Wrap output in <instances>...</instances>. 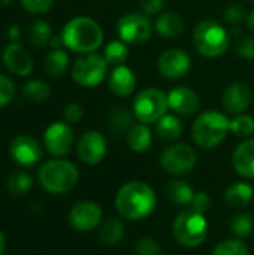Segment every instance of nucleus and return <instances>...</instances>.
Returning <instances> with one entry per match:
<instances>
[{
  "instance_id": "nucleus-1",
  "label": "nucleus",
  "mask_w": 254,
  "mask_h": 255,
  "mask_svg": "<svg viewBox=\"0 0 254 255\" xmlns=\"http://www.w3.org/2000/svg\"><path fill=\"white\" fill-rule=\"evenodd\" d=\"M157 205L154 190L142 181H130L124 184L115 196V208L121 218L139 221L153 214Z\"/></svg>"
},
{
  "instance_id": "nucleus-2",
  "label": "nucleus",
  "mask_w": 254,
  "mask_h": 255,
  "mask_svg": "<svg viewBox=\"0 0 254 255\" xmlns=\"http://www.w3.org/2000/svg\"><path fill=\"white\" fill-rule=\"evenodd\" d=\"M60 36L67 49L79 54L94 52L103 43V30L100 24L90 16H75L69 19Z\"/></svg>"
},
{
  "instance_id": "nucleus-3",
  "label": "nucleus",
  "mask_w": 254,
  "mask_h": 255,
  "mask_svg": "<svg viewBox=\"0 0 254 255\" xmlns=\"http://www.w3.org/2000/svg\"><path fill=\"white\" fill-rule=\"evenodd\" d=\"M231 131V120L226 114L219 111L202 112L192 126L193 142L202 149H213L219 146Z\"/></svg>"
},
{
  "instance_id": "nucleus-4",
  "label": "nucleus",
  "mask_w": 254,
  "mask_h": 255,
  "mask_svg": "<svg viewBox=\"0 0 254 255\" xmlns=\"http://www.w3.org/2000/svg\"><path fill=\"white\" fill-rule=\"evenodd\" d=\"M39 184L52 194H66L75 188L79 179L76 166L64 158H54L43 163L39 169Z\"/></svg>"
},
{
  "instance_id": "nucleus-5",
  "label": "nucleus",
  "mask_w": 254,
  "mask_h": 255,
  "mask_svg": "<svg viewBox=\"0 0 254 255\" xmlns=\"http://www.w3.org/2000/svg\"><path fill=\"white\" fill-rule=\"evenodd\" d=\"M193 45L202 57L217 58L229 49L231 33L223 24L217 21L204 19L195 27Z\"/></svg>"
},
{
  "instance_id": "nucleus-6",
  "label": "nucleus",
  "mask_w": 254,
  "mask_h": 255,
  "mask_svg": "<svg viewBox=\"0 0 254 255\" xmlns=\"http://www.w3.org/2000/svg\"><path fill=\"white\" fill-rule=\"evenodd\" d=\"M174 238L186 248L199 247L208 235V223L205 214L196 209H186L177 215L172 226Z\"/></svg>"
},
{
  "instance_id": "nucleus-7",
  "label": "nucleus",
  "mask_w": 254,
  "mask_h": 255,
  "mask_svg": "<svg viewBox=\"0 0 254 255\" xmlns=\"http://www.w3.org/2000/svg\"><path fill=\"white\" fill-rule=\"evenodd\" d=\"M168 94L159 88L142 90L133 100V115L142 124L157 123L168 111Z\"/></svg>"
},
{
  "instance_id": "nucleus-8",
  "label": "nucleus",
  "mask_w": 254,
  "mask_h": 255,
  "mask_svg": "<svg viewBox=\"0 0 254 255\" xmlns=\"http://www.w3.org/2000/svg\"><path fill=\"white\" fill-rule=\"evenodd\" d=\"M72 79L85 88L97 87L103 82L108 73V63L103 55L90 52L79 57L72 66Z\"/></svg>"
},
{
  "instance_id": "nucleus-9",
  "label": "nucleus",
  "mask_w": 254,
  "mask_h": 255,
  "mask_svg": "<svg viewBox=\"0 0 254 255\" xmlns=\"http://www.w3.org/2000/svg\"><path fill=\"white\" fill-rule=\"evenodd\" d=\"M117 34L124 43L142 45L153 34V22L142 12H129L117 21Z\"/></svg>"
},
{
  "instance_id": "nucleus-10",
  "label": "nucleus",
  "mask_w": 254,
  "mask_h": 255,
  "mask_svg": "<svg viewBox=\"0 0 254 255\" xmlns=\"http://www.w3.org/2000/svg\"><path fill=\"white\" fill-rule=\"evenodd\" d=\"M198 163L196 151L187 143H172L160 155L162 169L174 176L187 175Z\"/></svg>"
},
{
  "instance_id": "nucleus-11",
  "label": "nucleus",
  "mask_w": 254,
  "mask_h": 255,
  "mask_svg": "<svg viewBox=\"0 0 254 255\" xmlns=\"http://www.w3.org/2000/svg\"><path fill=\"white\" fill-rule=\"evenodd\" d=\"M73 131L67 123H52L43 133L45 149L54 157H64L72 151Z\"/></svg>"
},
{
  "instance_id": "nucleus-12",
  "label": "nucleus",
  "mask_w": 254,
  "mask_h": 255,
  "mask_svg": "<svg viewBox=\"0 0 254 255\" xmlns=\"http://www.w3.org/2000/svg\"><path fill=\"white\" fill-rule=\"evenodd\" d=\"M192 69V58L183 49H166L157 58V70L166 79H181Z\"/></svg>"
},
{
  "instance_id": "nucleus-13",
  "label": "nucleus",
  "mask_w": 254,
  "mask_h": 255,
  "mask_svg": "<svg viewBox=\"0 0 254 255\" xmlns=\"http://www.w3.org/2000/svg\"><path fill=\"white\" fill-rule=\"evenodd\" d=\"M106 151H108L106 137L97 130L85 131L79 137L78 145H76V152H78L79 160L88 166L99 164L105 158Z\"/></svg>"
},
{
  "instance_id": "nucleus-14",
  "label": "nucleus",
  "mask_w": 254,
  "mask_h": 255,
  "mask_svg": "<svg viewBox=\"0 0 254 255\" xmlns=\"http://www.w3.org/2000/svg\"><path fill=\"white\" fill-rule=\"evenodd\" d=\"M103 218L102 208L91 200H82L72 206L69 212V223L78 232H90L100 226Z\"/></svg>"
},
{
  "instance_id": "nucleus-15",
  "label": "nucleus",
  "mask_w": 254,
  "mask_h": 255,
  "mask_svg": "<svg viewBox=\"0 0 254 255\" xmlns=\"http://www.w3.org/2000/svg\"><path fill=\"white\" fill-rule=\"evenodd\" d=\"M9 155L19 166H34L42 158V146L34 137L19 134L10 140Z\"/></svg>"
},
{
  "instance_id": "nucleus-16",
  "label": "nucleus",
  "mask_w": 254,
  "mask_h": 255,
  "mask_svg": "<svg viewBox=\"0 0 254 255\" xmlns=\"http://www.w3.org/2000/svg\"><path fill=\"white\" fill-rule=\"evenodd\" d=\"M253 100V91L246 82H232L229 84L222 96V105L225 111L231 115L244 114Z\"/></svg>"
},
{
  "instance_id": "nucleus-17",
  "label": "nucleus",
  "mask_w": 254,
  "mask_h": 255,
  "mask_svg": "<svg viewBox=\"0 0 254 255\" xmlns=\"http://www.w3.org/2000/svg\"><path fill=\"white\" fill-rule=\"evenodd\" d=\"M168 108L181 117L193 115L201 108V99L196 91L189 87H175L168 93Z\"/></svg>"
},
{
  "instance_id": "nucleus-18",
  "label": "nucleus",
  "mask_w": 254,
  "mask_h": 255,
  "mask_svg": "<svg viewBox=\"0 0 254 255\" xmlns=\"http://www.w3.org/2000/svg\"><path fill=\"white\" fill-rule=\"evenodd\" d=\"M3 64L15 75L18 76H27L30 75L33 69V58L31 55L16 42H12L7 45L1 55Z\"/></svg>"
},
{
  "instance_id": "nucleus-19",
  "label": "nucleus",
  "mask_w": 254,
  "mask_h": 255,
  "mask_svg": "<svg viewBox=\"0 0 254 255\" xmlns=\"http://www.w3.org/2000/svg\"><path fill=\"white\" fill-rule=\"evenodd\" d=\"M108 85L111 91L118 97H129L136 88V76L133 70L124 64L115 66L109 73Z\"/></svg>"
},
{
  "instance_id": "nucleus-20",
  "label": "nucleus",
  "mask_w": 254,
  "mask_h": 255,
  "mask_svg": "<svg viewBox=\"0 0 254 255\" xmlns=\"http://www.w3.org/2000/svg\"><path fill=\"white\" fill-rule=\"evenodd\" d=\"M235 172L247 179H254V137L241 142L232 155Z\"/></svg>"
},
{
  "instance_id": "nucleus-21",
  "label": "nucleus",
  "mask_w": 254,
  "mask_h": 255,
  "mask_svg": "<svg viewBox=\"0 0 254 255\" xmlns=\"http://www.w3.org/2000/svg\"><path fill=\"white\" fill-rule=\"evenodd\" d=\"M154 28L165 39H177L184 31V19L177 12L166 10L157 16Z\"/></svg>"
},
{
  "instance_id": "nucleus-22",
  "label": "nucleus",
  "mask_w": 254,
  "mask_h": 255,
  "mask_svg": "<svg viewBox=\"0 0 254 255\" xmlns=\"http://www.w3.org/2000/svg\"><path fill=\"white\" fill-rule=\"evenodd\" d=\"M156 137L162 143H172L178 140L183 134V123L177 115L165 114L156 123Z\"/></svg>"
},
{
  "instance_id": "nucleus-23",
  "label": "nucleus",
  "mask_w": 254,
  "mask_h": 255,
  "mask_svg": "<svg viewBox=\"0 0 254 255\" xmlns=\"http://www.w3.org/2000/svg\"><path fill=\"white\" fill-rule=\"evenodd\" d=\"M126 140L133 152H147L153 145V133L148 124H132V127L126 133Z\"/></svg>"
},
{
  "instance_id": "nucleus-24",
  "label": "nucleus",
  "mask_w": 254,
  "mask_h": 255,
  "mask_svg": "<svg viewBox=\"0 0 254 255\" xmlns=\"http://www.w3.org/2000/svg\"><path fill=\"white\" fill-rule=\"evenodd\" d=\"M254 197L253 187L247 182H235L225 191V203L234 209L247 208Z\"/></svg>"
},
{
  "instance_id": "nucleus-25",
  "label": "nucleus",
  "mask_w": 254,
  "mask_h": 255,
  "mask_svg": "<svg viewBox=\"0 0 254 255\" xmlns=\"http://www.w3.org/2000/svg\"><path fill=\"white\" fill-rule=\"evenodd\" d=\"M124 236V224L120 218L111 217L100 223L99 239L106 247H115Z\"/></svg>"
},
{
  "instance_id": "nucleus-26",
  "label": "nucleus",
  "mask_w": 254,
  "mask_h": 255,
  "mask_svg": "<svg viewBox=\"0 0 254 255\" xmlns=\"http://www.w3.org/2000/svg\"><path fill=\"white\" fill-rule=\"evenodd\" d=\"M166 194H168V199L174 205L187 206V205H192L196 193L193 191V188L190 187L189 182L181 181V179H175V181H172V182L168 184Z\"/></svg>"
},
{
  "instance_id": "nucleus-27",
  "label": "nucleus",
  "mask_w": 254,
  "mask_h": 255,
  "mask_svg": "<svg viewBox=\"0 0 254 255\" xmlns=\"http://www.w3.org/2000/svg\"><path fill=\"white\" fill-rule=\"evenodd\" d=\"M43 67L46 75L52 76V78H58L63 76L69 67V55L64 49L58 48V49H52L43 61Z\"/></svg>"
},
{
  "instance_id": "nucleus-28",
  "label": "nucleus",
  "mask_w": 254,
  "mask_h": 255,
  "mask_svg": "<svg viewBox=\"0 0 254 255\" xmlns=\"http://www.w3.org/2000/svg\"><path fill=\"white\" fill-rule=\"evenodd\" d=\"M133 112L127 111L123 106H115L108 117V126L111 127L112 131L115 133H127V130L132 127V120H133Z\"/></svg>"
},
{
  "instance_id": "nucleus-29",
  "label": "nucleus",
  "mask_w": 254,
  "mask_h": 255,
  "mask_svg": "<svg viewBox=\"0 0 254 255\" xmlns=\"http://www.w3.org/2000/svg\"><path fill=\"white\" fill-rule=\"evenodd\" d=\"M129 55L130 52L127 43H124L123 40H111L103 48V58L106 60L108 64H115V66L124 64Z\"/></svg>"
},
{
  "instance_id": "nucleus-30",
  "label": "nucleus",
  "mask_w": 254,
  "mask_h": 255,
  "mask_svg": "<svg viewBox=\"0 0 254 255\" xmlns=\"http://www.w3.org/2000/svg\"><path fill=\"white\" fill-rule=\"evenodd\" d=\"M22 94L27 100L40 103V102H45L51 97V87L45 81L31 79L24 85Z\"/></svg>"
},
{
  "instance_id": "nucleus-31",
  "label": "nucleus",
  "mask_w": 254,
  "mask_h": 255,
  "mask_svg": "<svg viewBox=\"0 0 254 255\" xmlns=\"http://www.w3.org/2000/svg\"><path fill=\"white\" fill-rule=\"evenodd\" d=\"M51 25L46 21H34L28 31V42L34 48H45L51 40Z\"/></svg>"
},
{
  "instance_id": "nucleus-32",
  "label": "nucleus",
  "mask_w": 254,
  "mask_h": 255,
  "mask_svg": "<svg viewBox=\"0 0 254 255\" xmlns=\"http://www.w3.org/2000/svg\"><path fill=\"white\" fill-rule=\"evenodd\" d=\"M33 187V178L27 172H13L6 179V188L9 193L18 196L27 193Z\"/></svg>"
},
{
  "instance_id": "nucleus-33",
  "label": "nucleus",
  "mask_w": 254,
  "mask_h": 255,
  "mask_svg": "<svg viewBox=\"0 0 254 255\" xmlns=\"http://www.w3.org/2000/svg\"><path fill=\"white\" fill-rule=\"evenodd\" d=\"M231 230L238 239L249 238L254 230V220L250 214L240 212L231 221Z\"/></svg>"
},
{
  "instance_id": "nucleus-34",
  "label": "nucleus",
  "mask_w": 254,
  "mask_h": 255,
  "mask_svg": "<svg viewBox=\"0 0 254 255\" xmlns=\"http://www.w3.org/2000/svg\"><path fill=\"white\" fill-rule=\"evenodd\" d=\"M231 133L237 137H250L254 133V118L246 114L235 115L231 120Z\"/></svg>"
},
{
  "instance_id": "nucleus-35",
  "label": "nucleus",
  "mask_w": 254,
  "mask_h": 255,
  "mask_svg": "<svg viewBox=\"0 0 254 255\" xmlns=\"http://www.w3.org/2000/svg\"><path fill=\"white\" fill-rule=\"evenodd\" d=\"M213 255H249V250L246 244L238 238L226 239L214 248Z\"/></svg>"
},
{
  "instance_id": "nucleus-36",
  "label": "nucleus",
  "mask_w": 254,
  "mask_h": 255,
  "mask_svg": "<svg viewBox=\"0 0 254 255\" xmlns=\"http://www.w3.org/2000/svg\"><path fill=\"white\" fill-rule=\"evenodd\" d=\"M235 51L244 60H254V34H241L235 42Z\"/></svg>"
},
{
  "instance_id": "nucleus-37",
  "label": "nucleus",
  "mask_w": 254,
  "mask_h": 255,
  "mask_svg": "<svg viewBox=\"0 0 254 255\" xmlns=\"http://www.w3.org/2000/svg\"><path fill=\"white\" fill-rule=\"evenodd\" d=\"M15 93H16V88H15L13 81L7 78L6 75H0V108L10 103Z\"/></svg>"
},
{
  "instance_id": "nucleus-38",
  "label": "nucleus",
  "mask_w": 254,
  "mask_h": 255,
  "mask_svg": "<svg viewBox=\"0 0 254 255\" xmlns=\"http://www.w3.org/2000/svg\"><path fill=\"white\" fill-rule=\"evenodd\" d=\"M136 255H160L159 244L151 238H141L135 247Z\"/></svg>"
},
{
  "instance_id": "nucleus-39",
  "label": "nucleus",
  "mask_w": 254,
  "mask_h": 255,
  "mask_svg": "<svg viewBox=\"0 0 254 255\" xmlns=\"http://www.w3.org/2000/svg\"><path fill=\"white\" fill-rule=\"evenodd\" d=\"M21 4L27 12L37 15L48 12L52 7L54 0H21Z\"/></svg>"
},
{
  "instance_id": "nucleus-40",
  "label": "nucleus",
  "mask_w": 254,
  "mask_h": 255,
  "mask_svg": "<svg viewBox=\"0 0 254 255\" xmlns=\"http://www.w3.org/2000/svg\"><path fill=\"white\" fill-rule=\"evenodd\" d=\"M84 117V108L79 103H69L63 111V118L67 124L79 123Z\"/></svg>"
},
{
  "instance_id": "nucleus-41",
  "label": "nucleus",
  "mask_w": 254,
  "mask_h": 255,
  "mask_svg": "<svg viewBox=\"0 0 254 255\" xmlns=\"http://www.w3.org/2000/svg\"><path fill=\"white\" fill-rule=\"evenodd\" d=\"M141 12L147 16H159L165 7V0H141Z\"/></svg>"
},
{
  "instance_id": "nucleus-42",
  "label": "nucleus",
  "mask_w": 254,
  "mask_h": 255,
  "mask_svg": "<svg viewBox=\"0 0 254 255\" xmlns=\"http://www.w3.org/2000/svg\"><path fill=\"white\" fill-rule=\"evenodd\" d=\"M246 16H247L246 9L243 6H240V4H231L225 10V19L228 22L234 24V25H237L238 22H241Z\"/></svg>"
},
{
  "instance_id": "nucleus-43",
  "label": "nucleus",
  "mask_w": 254,
  "mask_h": 255,
  "mask_svg": "<svg viewBox=\"0 0 254 255\" xmlns=\"http://www.w3.org/2000/svg\"><path fill=\"white\" fill-rule=\"evenodd\" d=\"M211 205H213L211 197H210V194L205 193V191L196 193V194H195V199H193V202H192V208L196 209V211H199V212H202V214L208 212V211L211 209Z\"/></svg>"
},
{
  "instance_id": "nucleus-44",
  "label": "nucleus",
  "mask_w": 254,
  "mask_h": 255,
  "mask_svg": "<svg viewBox=\"0 0 254 255\" xmlns=\"http://www.w3.org/2000/svg\"><path fill=\"white\" fill-rule=\"evenodd\" d=\"M6 34H7V37H9L12 42H16V40L21 37V27H19L18 24H12V25H9Z\"/></svg>"
},
{
  "instance_id": "nucleus-45",
  "label": "nucleus",
  "mask_w": 254,
  "mask_h": 255,
  "mask_svg": "<svg viewBox=\"0 0 254 255\" xmlns=\"http://www.w3.org/2000/svg\"><path fill=\"white\" fill-rule=\"evenodd\" d=\"M49 46H51L52 49H58V48L64 46V45H63V39H61V36L51 37V40H49Z\"/></svg>"
},
{
  "instance_id": "nucleus-46",
  "label": "nucleus",
  "mask_w": 254,
  "mask_h": 255,
  "mask_svg": "<svg viewBox=\"0 0 254 255\" xmlns=\"http://www.w3.org/2000/svg\"><path fill=\"white\" fill-rule=\"evenodd\" d=\"M247 25H249V30L254 34V9L247 15Z\"/></svg>"
},
{
  "instance_id": "nucleus-47",
  "label": "nucleus",
  "mask_w": 254,
  "mask_h": 255,
  "mask_svg": "<svg viewBox=\"0 0 254 255\" xmlns=\"http://www.w3.org/2000/svg\"><path fill=\"white\" fill-rule=\"evenodd\" d=\"M6 250V239H4V235L0 232V255H3Z\"/></svg>"
},
{
  "instance_id": "nucleus-48",
  "label": "nucleus",
  "mask_w": 254,
  "mask_h": 255,
  "mask_svg": "<svg viewBox=\"0 0 254 255\" xmlns=\"http://www.w3.org/2000/svg\"><path fill=\"white\" fill-rule=\"evenodd\" d=\"M13 0H0V7H6L12 3Z\"/></svg>"
}]
</instances>
